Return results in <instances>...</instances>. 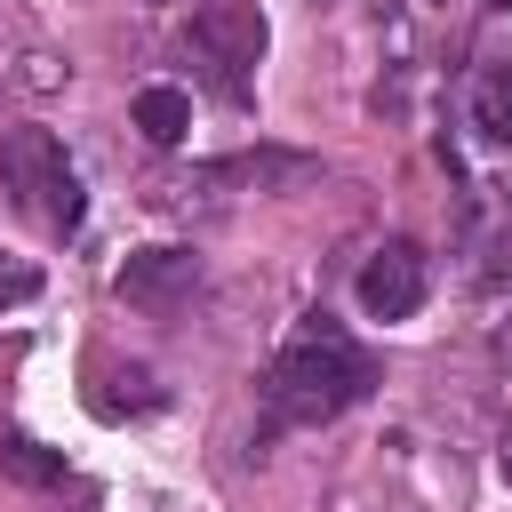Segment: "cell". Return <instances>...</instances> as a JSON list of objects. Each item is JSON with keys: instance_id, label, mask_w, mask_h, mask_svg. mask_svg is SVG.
I'll return each instance as SVG.
<instances>
[{"instance_id": "4", "label": "cell", "mask_w": 512, "mask_h": 512, "mask_svg": "<svg viewBox=\"0 0 512 512\" xmlns=\"http://www.w3.org/2000/svg\"><path fill=\"white\" fill-rule=\"evenodd\" d=\"M424 288H432V264H424L416 240H384V248L360 264V312H368V320H408V312L424 304Z\"/></svg>"}, {"instance_id": "3", "label": "cell", "mask_w": 512, "mask_h": 512, "mask_svg": "<svg viewBox=\"0 0 512 512\" xmlns=\"http://www.w3.org/2000/svg\"><path fill=\"white\" fill-rule=\"evenodd\" d=\"M264 8L256 0H208L200 16H192V32H184V56L200 64V80L224 96V104H240L248 96V80H256V64H264Z\"/></svg>"}, {"instance_id": "7", "label": "cell", "mask_w": 512, "mask_h": 512, "mask_svg": "<svg viewBox=\"0 0 512 512\" xmlns=\"http://www.w3.org/2000/svg\"><path fill=\"white\" fill-rule=\"evenodd\" d=\"M128 120H136V136H144V144H160V152H168V144H184V136H192V96H184V88H168V80H152V88H136V112H128Z\"/></svg>"}, {"instance_id": "14", "label": "cell", "mask_w": 512, "mask_h": 512, "mask_svg": "<svg viewBox=\"0 0 512 512\" xmlns=\"http://www.w3.org/2000/svg\"><path fill=\"white\" fill-rule=\"evenodd\" d=\"M152 8H168V0H152Z\"/></svg>"}, {"instance_id": "12", "label": "cell", "mask_w": 512, "mask_h": 512, "mask_svg": "<svg viewBox=\"0 0 512 512\" xmlns=\"http://www.w3.org/2000/svg\"><path fill=\"white\" fill-rule=\"evenodd\" d=\"M416 8H440V0H416Z\"/></svg>"}, {"instance_id": "13", "label": "cell", "mask_w": 512, "mask_h": 512, "mask_svg": "<svg viewBox=\"0 0 512 512\" xmlns=\"http://www.w3.org/2000/svg\"><path fill=\"white\" fill-rule=\"evenodd\" d=\"M488 8H512V0H488Z\"/></svg>"}, {"instance_id": "5", "label": "cell", "mask_w": 512, "mask_h": 512, "mask_svg": "<svg viewBox=\"0 0 512 512\" xmlns=\"http://www.w3.org/2000/svg\"><path fill=\"white\" fill-rule=\"evenodd\" d=\"M192 288H200V256H192V248H136V256L112 272V296L136 304V312H176Z\"/></svg>"}, {"instance_id": "8", "label": "cell", "mask_w": 512, "mask_h": 512, "mask_svg": "<svg viewBox=\"0 0 512 512\" xmlns=\"http://www.w3.org/2000/svg\"><path fill=\"white\" fill-rule=\"evenodd\" d=\"M0 472L24 488H64V456H48L40 440H0Z\"/></svg>"}, {"instance_id": "2", "label": "cell", "mask_w": 512, "mask_h": 512, "mask_svg": "<svg viewBox=\"0 0 512 512\" xmlns=\"http://www.w3.org/2000/svg\"><path fill=\"white\" fill-rule=\"evenodd\" d=\"M0 184L16 200V216H32L40 232H80V176L64 160V144L48 128H8L0 136Z\"/></svg>"}, {"instance_id": "11", "label": "cell", "mask_w": 512, "mask_h": 512, "mask_svg": "<svg viewBox=\"0 0 512 512\" xmlns=\"http://www.w3.org/2000/svg\"><path fill=\"white\" fill-rule=\"evenodd\" d=\"M504 480H512V440H504Z\"/></svg>"}, {"instance_id": "6", "label": "cell", "mask_w": 512, "mask_h": 512, "mask_svg": "<svg viewBox=\"0 0 512 512\" xmlns=\"http://www.w3.org/2000/svg\"><path fill=\"white\" fill-rule=\"evenodd\" d=\"M472 128L488 144H512V56H480L472 64Z\"/></svg>"}, {"instance_id": "1", "label": "cell", "mask_w": 512, "mask_h": 512, "mask_svg": "<svg viewBox=\"0 0 512 512\" xmlns=\"http://www.w3.org/2000/svg\"><path fill=\"white\" fill-rule=\"evenodd\" d=\"M368 384H376V360L352 344V328L328 320V312H304V320L288 328V344L272 352L264 400H272L280 424H328V416H344L352 400H368Z\"/></svg>"}, {"instance_id": "9", "label": "cell", "mask_w": 512, "mask_h": 512, "mask_svg": "<svg viewBox=\"0 0 512 512\" xmlns=\"http://www.w3.org/2000/svg\"><path fill=\"white\" fill-rule=\"evenodd\" d=\"M32 288H40V272H32V264H16V256H0V312H8V304H24Z\"/></svg>"}, {"instance_id": "10", "label": "cell", "mask_w": 512, "mask_h": 512, "mask_svg": "<svg viewBox=\"0 0 512 512\" xmlns=\"http://www.w3.org/2000/svg\"><path fill=\"white\" fill-rule=\"evenodd\" d=\"M488 352H496V360L512 368V296H504V304L488 312Z\"/></svg>"}]
</instances>
